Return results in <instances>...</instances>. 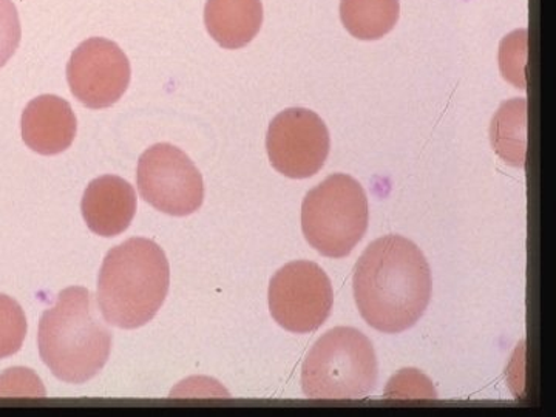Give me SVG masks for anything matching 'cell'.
<instances>
[{
    "label": "cell",
    "instance_id": "1",
    "mask_svg": "<svg viewBox=\"0 0 556 417\" xmlns=\"http://www.w3.org/2000/svg\"><path fill=\"white\" fill-rule=\"evenodd\" d=\"M358 313L369 327L399 334L415 327L431 299V270L413 241L386 236L365 249L353 274Z\"/></svg>",
    "mask_w": 556,
    "mask_h": 417
},
{
    "label": "cell",
    "instance_id": "2",
    "mask_svg": "<svg viewBox=\"0 0 556 417\" xmlns=\"http://www.w3.org/2000/svg\"><path fill=\"white\" fill-rule=\"evenodd\" d=\"M112 342V332L98 316L89 289H65L40 318V358L62 382L79 386L100 375Z\"/></svg>",
    "mask_w": 556,
    "mask_h": 417
},
{
    "label": "cell",
    "instance_id": "3",
    "mask_svg": "<svg viewBox=\"0 0 556 417\" xmlns=\"http://www.w3.org/2000/svg\"><path fill=\"white\" fill-rule=\"evenodd\" d=\"M169 287V260L163 249L152 240L130 239L104 258L98 303L109 325L137 329L159 314Z\"/></svg>",
    "mask_w": 556,
    "mask_h": 417
},
{
    "label": "cell",
    "instance_id": "4",
    "mask_svg": "<svg viewBox=\"0 0 556 417\" xmlns=\"http://www.w3.org/2000/svg\"><path fill=\"white\" fill-rule=\"evenodd\" d=\"M378 382V358L367 336L354 328L325 332L303 362L302 388L309 399L367 397Z\"/></svg>",
    "mask_w": 556,
    "mask_h": 417
},
{
    "label": "cell",
    "instance_id": "5",
    "mask_svg": "<svg viewBox=\"0 0 556 417\" xmlns=\"http://www.w3.org/2000/svg\"><path fill=\"white\" fill-rule=\"evenodd\" d=\"M368 219L367 193L350 175H331L303 200V236L325 257L350 255L364 239Z\"/></svg>",
    "mask_w": 556,
    "mask_h": 417
},
{
    "label": "cell",
    "instance_id": "6",
    "mask_svg": "<svg viewBox=\"0 0 556 417\" xmlns=\"http://www.w3.org/2000/svg\"><path fill=\"white\" fill-rule=\"evenodd\" d=\"M138 190L150 206L172 217L195 214L204 201V182L193 161L175 146L155 144L138 161Z\"/></svg>",
    "mask_w": 556,
    "mask_h": 417
},
{
    "label": "cell",
    "instance_id": "7",
    "mask_svg": "<svg viewBox=\"0 0 556 417\" xmlns=\"http://www.w3.org/2000/svg\"><path fill=\"white\" fill-rule=\"evenodd\" d=\"M332 303L331 280L316 263H288L270 280V314L281 328L295 334L320 328L331 314Z\"/></svg>",
    "mask_w": 556,
    "mask_h": 417
},
{
    "label": "cell",
    "instance_id": "8",
    "mask_svg": "<svg viewBox=\"0 0 556 417\" xmlns=\"http://www.w3.org/2000/svg\"><path fill=\"white\" fill-rule=\"evenodd\" d=\"M329 131L317 113L288 109L270 123L266 149L274 169L288 178L313 177L329 155Z\"/></svg>",
    "mask_w": 556,
    "mask_h": 417
},
{
    "label": "cell",
    "instance_id": "9",
    "mask_svg": "<svg viewBox=\"0 0 556 417\" xmlns=\"http://www.w3.org/2000/svg\"><path fill=\"white\" fill-rule=\"evenodd\" d=\"M130 62L112 40L90 38L73 51L67 80L73 97L86 108H112L130 84Z\"/></svg>",
    "mask_w": 556,
    "mask_h": 417
},
{
    "label": "cell",
    "instance_id": "10",
    "mask_svg": "<svg viewBox=\"0 0 556 417\" xmlns=\"http://www.w3.org/2000/svg\"><path fill=\"white\" fill-rule=\"evenodd\" d=\"M22 138L39 155H58L73 144L78 130L67 101L54 94L36 98L22 113Z\"/></svg>",
    "mask_w": 556,
    "mask_h": 417
},
{
    "label": "cell",
    "instance_id": "11",
    "mask_svg": "<svg viewBox=\"0 0 556 417\" xmlns=\"http://www.w3.org/2000/svg\"><path fill=\"white\" fill-rule=\"evenodd\" d=\"M80 211L91 232L116 237L129 228L137 214V195L126 179L104 175L87 186Z\"/></svg>",
    "mask_w": 556,
    "mask_h": 417
},
{
    "label": "cell",
    "instance_id": "12",
    "mask_svg": "<svg viewBox=\"0 0 556 417\" xmlns=\"http://www.w3.org/2000/svg\"><path fill=\"white\" fill-rule=\"evenodd\" d=\"M204 24L223 49H243L262 28V0H207Z\"/></svg>",
    "mask_w": 556,
    "mask_h": 417
},
{
    "label": "cell",
    "instance_id": "13",
    "mask_svg": "<svg viewBox=\"0 0 556 417\" xmlns=\"http://www.w3.org/2000/svg\"><path fill=\"white\" fill-rule=\"evenodd\" d=\"M493 149L507 164L525 167L527 161V100L506 101L490 126Z\"/></svg>",
    "mask_w": 556,
    "mask_h": 417
},
{
    "label": "cell",
    "instance_id": "14",
    "mask_svg": "<svg viewBox=\"0 0 556 417\" xmlns=\"http://www.w3.org/2000/svg\"><path fill=\"white\" fill-rule=\"evenodd\" d=\"M399 0H342L340 20L351 36L361 40H378L397 24Z\"/></svg>",
    "mask_w": 556,
    "mask_h": 417
},
{
    "label": "cell",
    "instance_id": "15",
    "mask_svg": "<svg viewBox=\"0 0 556 417\" xmlns=\"http://www.w3.org/2000/svg\"><path fill=\"white\" fill-rule=\"evenodd\" d=\"M27 338V318L20 303L0 294V358L16 354Z\"/></svg>",
    "mask_w": 556,
    "mask_h": 417
},
{
    "label": "cell",
    "instance_id": "16",
    "mask_svg": "<svg viewBox=\"0 0 556 417\" xmlns=\"http://www.w3.org/2000/svg\"><path fill=\"white\" fill-rule=\"evenodd\" d=\"M527 30L508 35L501 43V72L517 89L526 90Z\"/></svg>",
    "mask_w": 556,
    "mask_h": 417
},
{
    "label": "cell",
    "instance_id": "17",
    "mask_svg": "<svg viewBox=\"0 0 556 417\" xmlns=\"http://www.w3.org/2000/svg\"><path fill=\"white\" fill-rule=\"evenodd\" d=\"M21 36L20 13L13 0H0V68L16 53Z\"/></svg>",
    "mask_w": 556,
    "mask_h": 417
}]
</instances>
